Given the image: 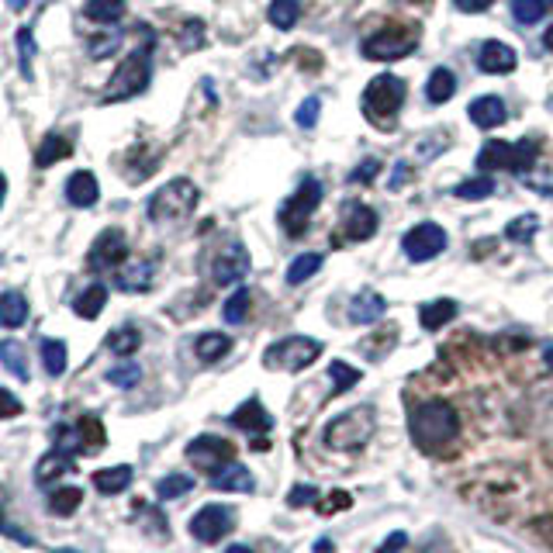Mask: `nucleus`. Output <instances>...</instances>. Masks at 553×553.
Segmentation results:
<instances>
[{
    "label": "nucleus",
    "instance_id": "4c0bfd02",
    "mask_svg": "<svg viewBox=\"0 0 553 553\" xmlns=\"http://www.w3.org/2000/svg\"><path fill=\"white\" fill-rule=\"evenodd\" d=\"M318 266H322V253H301V256L288 266V284H294V288H298V284H305Z\"/></svg>",
    "mask_w": 553,
    "mask_h": 553
},
{
    "label": "nucleus",
    "instance_id": "5fc2aeb1",
    "mask_svg": "<svg viewBox=\"0 0 553 553\" xmlns=\"http://www.w3.org/2000/svg\"><path fill=\"white\" fill-rule=\"evenodd\" d=\"M543 46H547V48L553 52V24L547 28V35H543Z\"/></svg>",
    "mask_w": 553,
    "mask_h": 553
},
{
    "label": "nucleus",
    "instance_id": "cd10ccee",
    "mask_svg": "<svg viewBox=\"0 0 553 553\" xmlns=\"http://www.w3.org/2000/svg\"><path fill=\"white\" fill-rule=\"evenodd\" d=\"M229 350H232V339L225 336V333H204V336H197V342H194L197 360H204V363L221 360Z\"/></svg>",
    "mask_w": 553,
    "mask_h": 553
},
{
    "label": "nucleus",
    "instance_id": "412c9836",
    "mask_svg": "<svg viewBox=\"0 0 553 553\" xmlns=\"http://www.w3.org/2000/svg\"><path fill=\"white\" fill-rule=\"evenodd\" d=\"M212 488L215 491H242V495H249L256 481H253V474H249V467H242V463H225L221 471H218L215 478H212Z\"/></svg>",
    "mask_w": 553,
    "mask_h": 553
},
{
    "label": "nucleus",
    "instance_id": "c03bdc74",
    "mask_svg": "<svg viewBox=\"0 0 553 553\" xmlns=\"http://www.w3.org/2000/svg\"><path fill=\"white\" fill-rule=\"evenodd\" d=\"M108 381L115 387H135L143 381V367L139 363H121V367H111L108 370Z\"/></svg>",
    "mask_w": 553,
    "mask_h": 553
},
{
    "label": "nucleus",
    "instance_id": "c85d7f7f",
    "mask_svg": "<svg viewBox=\"0 0 553 553\" xmlns=\"http://www.w3.org/2000/svg\"><path fill=\"white\" fill-rule=\"evenodd\" d=\"M0 363H4L18 381H28V377H31V370H28V353L22 350V342H14V339H4V342H0Z\"/></svg>",
    "mask_w": 553,
    "mask_h": 553
},
{
    "label": "nucleus",
    "instance_id": "58836bf2",
    "mask_svg": "<svg viewBox=\"0 0 553 553\" xmlns=\"http://www.w3.org/2000/svg\"><path fill=\"white\" fill-rule=\"evenodd\" d=\"M547 14V0H512V18L519 24H536Z\"/></svg>",
    "mask_w": 553,
    "mask_h": 553
},
{
    "label": "nucleus",
    "instance_id": "72a5a7b5",
    "mask_svg": "<svg viewBox=\"0 0 553 553\" xmlns=\"http://www.w3.org/2000/svg\"><path fill=\"white\" fill-rule=\"evenodd\" d=\"M270 24L273 28H294L298 24V18H301V0H270Z\"/></svg>",
    "mask_w": 553,
    "mask_h": 553
},
{
    "label": "nucleus",
    "instance_id": "c9c22d12",
    "mask_svg": "<svg viewBox=\"0 0 553 553\" xmlns=\"http://www.w3.org/2000/svg\"><path fill=\"white\" fill-rule=\"evenodd\" d=\"M125 14V0H87V18L97 24H115Z\"/></svg>",
    "mask_w": 553,
    "mask_h": 553
},
{
    "label": "nucleus",
    "instance_id": "473e14b6",
    "mask_svg": "<svg viewBox=\"0 0 553 553\" xmlns=\"http://www.w3.org/2000/svg\"><path fill=\"white\" fill-rule=\"evenodd\" d=\"M139 346H143V333H139L135 325H121V329H115V333L108 336V350L118 353V357H132Z\"/></svg>",
    "mask_w": 553,
    "mask_h": 553
},
{
    "label": "nucleus",
    "instance_id": "603ef678",
    "mask_svg": "<svg viewBox=\"0 0 553 553\" xmlns=\"http://www.w3.org/2000/svg\"><path fill=\"white\" fill-rule=\"evenodd\" d=\"M405 543H409V536H405V532H391L385 543H381V550L377 553H402L405 550Z\"/></svg>",
    "mask_w": 553,
    "mask_h": 553
},
{
    "label": "nucleus",
    "instance_id": "09e8293b",
    "mask_svg": "<svg viewBox=\"0 0 553 553\" xmlns=\"http://www.w3.org/2000/svg\"><path fill=\"white\" fill-rule=\"evenodd\" d=\"M315 498H318V491L308 488V484H298V488H290V505L294 508H305V505H315Z\"/></svg>",
    "mask_w": 553,
    "mask_h": 553
},
{
    "label": "nucleus",
    "instance_id": "ea45409f",
    "mask_svg": "<svg viewBox=\"0 0 553 553\" xmlns=\"http://www.w3.org/2000/svg\"><path fill=\"white\" fill-rule=\"evenodd\" d=\"M194 488V478L187 474H169L163 481L156 484V495H160V502H169V498H180V495H187Z\"/></svg>",
    "mask_w": 553,
    "mask_h": 553
},
{
    "label": "nucleus",
    "instance_id": "de8ad7c7",
    "mask_svg": "<svg viewBox=\"0 0 553 553\" xmlns=\"http://www.w3.org/2000/svg\"><path fill=\"white\" fill-rule=\"evenodd\" d=\"M18 46H22V73L24 76H31V56H35V39H31V31L22 28L18 31Z\"/></svg>",
    "mask_w": 553,
    "mask_h": 553
},
{
    "label": "nucleus",
    "instance_id": "37998d69",
    "mask_svg": "<svg viewBox=\"0 0 553 553\" xmlns=\"http://www.w3.org/2000/svg\"><path fill=\"white\" fill-rule=\"evenodd\" d=\"M491 191H495V180L491 177H474V180L457 184V197H463V201H481Z\"/></svg>",
    "mask_w": 553,
    "mask_h": 553
},
{
    "label": "nucleus",
    "instance_id": "8fccbe9b",
    "mask_svg": "<svg viewBox=\"0 0 553 553\" xmlns=\"http://www.w3.org/2000/svg\"><path fill=\"white\" fill-rule=\"evenodd\" d=\"M14 415H22V402L7 387H0V419H14Z\"/></svg>",
    "mask_w": 553,
    "mask_h": 553
},
{
    "label": "nucleus",
    "instance_id": "7c9ffc66",
    "mask_svg": "<svg viewBox=\"0 0 553 553\" xmlns=\"http://www.w3.org/2000/svg\"><path fill=\"white\" fill-rule=\"evenodd\" d=\"M70 139L66 135H46L42 139V145H39V152H35V163L46 169L52 167V163H59V160H66L70 156Z\"/></svg>",
    "mask_w": 553,
    "mask_h": 553
},
{
    "label": "nucleus",
    "instance_id": "3c124183",
    "mask_svg": "<svg viewBox=\"0 0 553 553\" xmlns=\"http://www.w3.org/2000/svg\"><path fill=\"white\" fill-rule=\"evenodd\" d=\"M377 169H381V163H377V160H363L360 167L350 173V184H360V180H374V177H377Z\"/></svg>",
    "mask_w": 553,
    "mask_h": 553
},
{
    "label": "nucleus",
    "instance_id": "c756f323",
    "mask_svg": "<svg viewBox=\"0 0 553 553\" xmlns=\"http://www.w3.org/2000/svg\"><path fill=\"white\" fill-rule=\"evenodd\" d=\"M104 305H108V288L104 284H91V288L73 301V312L80 315V318H97V315L104 312Z\"/></svg>",
    "mask_w": 553,
    "mask_h": 553
},
{
    "label": "nucleus",
    "instance_id": "6ab92c4d",
    "mask_svg": "<svg viewBox=\"0 0 553 553\" xmlns=\"http://www.w3.org/2000/svg\"><path fill=\"white\" fill-rule=\"evenodd\" d=\"M385 312H387V301L377 290H363V294H357L350 301V322H357V325H374V322L385 318Z\"/></svg>",
    "mask_w": 553,
    "mask_h": 553
},
{
    "label": "nucleus",
    "instance_id": "20e7f679",
    "mask_svg": "<svg viewBox=\"0 0 553 553\" xmlns=\"http://www.w3.org/2000/svg\"><path fill=\"white\" fill-rule=\"evenodd\" d=\"M149 56H152V46H143L135 52H128L121 59V66L115 70L111 83L104 87V100H128V97L143 94L149 87Z\"/></svg>",
    "mask_w": 553,
    "mask_h": 553
},
{
    "label": "nucleus",
    "instance_id": "052dcab7",
    "mask_svg": "<svg viewBox=\"0 0 553 553\" xmlns=\"http://www.w3.org/2000/svg\"><path fill=\"white\" fill-rule=\"evenodd\" d=\"M405 4H419V0H405Z\"/></svg>",
    "mask_w": 553,
    "mask_h": 553
},
{
    "label": "nucleus",
    "instance_id": "5701e85b",
    "mask_svg": "<svg viewBox=\"0 0 553 553\" xmlns=\"http://www.w3.org/2000/svg\"><path fill=\"white\" fill-rule=\"evenodd\" d=\"M454 315H457V301L439 298V301H429V305H422V308H419V322H422V329H426V333H439V329H443Z\"/></svg>",
    "mask_w": 553,
    "mask_h": 553
},
{
    "label": "nucleus",
    "instance_id": "423d86ee",
    "mask_svg": "<svg viewBox=\"0 0 553 553\" xmlns=\"http://www.w3.org/2000/svg\"><path fill=\"white\" fill-rule=\"evenodd\" d=\"M536 163V145L530 139L523 143H502V139H491L481 145L478 152V167L481 169H512V173H526Z\"/></svg>",
    "mask_w": 553,
    "mask_h": 553
},
{
    "label": "nucleus",
    "instance_id": "9d476101",
    "mask_svg": "<svg viewBox=\"0 0 553 553\" xmlns=\"http://www.w3.org/2000/svg\"><path fill=\"white\" fill-rule=\"evenodd\" d=\"M232 457H236L232 443L221 439V436H197V439L187 443V460L197 463L201 471H208L212 478H215L225 463H232Z\"/></svg>",
    "mask_w": 553,
    "mask_h": 553
},
{
    "label": "nucleus",
    "instance_id": "7ed1b4c3",
    "mask_svg": "<svg viewBox=\"0 0 553 553\" xmlns=\"http://www.w3.org/2000/svg\"><path fill=\"white\" fill-rule=\"evenodd\" d=\"M370 436H374V409H367V405L342 411L339 419H333V422L325 426V443H329L333 450H342V454L363 450Z\"/></svg>",
    "mask_w": 553,
    "mask_h": 553
},
{
    "label": "nucleus",
    "instance_id": "4d7b16f0",
    "mask_svg": "<svg viewBox=\"0 0 553 553\" xmlns=\"http://www.w3.org/2000/svg\"><path fill=\"white\" fill-rule=\"evenodd\" d=\"M225 553H253V550H249V547H242V543H239V547H229Z\"/></svg>",
    "mask_w": 553,
    "mask_h": 553
},
{
    "label": "nucleus",
    "instance_id": "e433bc0d",
    "mask_svg": "<svg viewBox=\"0 0 553 553\" xmlns=\"http://www.w3.org/2000/svg\"><path fill=\"white\" fill-rule=\"evenodd\" d=\"M249 305H253V290L249 288H239L236 294H229V301H225V308H221L225 322H229V325H239V322H246Z\"/></svg>",
    "mask_w": 553,
    "mask_h": 553
},
{
    "label": "nucleus",
    "instance_id": "2f4dec72",
    "mask_svg": "<svg viewBox=\"0 0 553 553\" xmlns=\"http://www.w3.org/2000/svg\"><path fill=\"white\" fill-rule=\"evenodd\" d=\"M66 342L63 339H42V363H46L48 377H63L66 374Z\"/></svg>",
    "mask_w": 553,
    "mask_h": 553
},
{
    "label": "nucleus",
    "instance_id": "f3484780",
    "mask_svg": "<svg viewBox=\"0 0 553 553\" xmlns=\"http://www.w3.org/2000/svg\"><path fill=\"white\" fill-rule=\"evenodd\" d=\"M229 422L236 426V429H242V433H270V426H273V419L266 415V409L256 402V398H249L246 405H239V409L229 415Z\"/></svg>",
    "mask_w": 553,
    "mask_h": 553
},
{
    "label": "nucleus",
    "instance_id": "864d4df0",
    "mask_svg": "<svg viewBox=\"0 0 553 553\" xmlns=\"http://www.w3.org/2000/svg\"><path fill=\"white\" fill-rule=\"evenodd\" d=\"M463 14H478V11H488L495 0H454Z\"/></svg>",
    "mask_w": 553,
    "mask_h": 553
},
{
    "label": "nucleus",
    "instance_id": "13d9d810",
    "mask_svg": "<svg viewBox=\"0 0 553 553\" xmlns=\"http://www.w3.org/2000/svg\"><path fill=\"white\" fill-rule=\"evenodd\" d=\"M547 360H550V367H553V350H550V353H547Z\"/></svg>",
    "mask_w": 553,
    "mask_h": 553
},
{
    "label": "nucleus",
    "instance_id": "f03ea898",
    "mask_svg": "<svg viewBox=\"0 0 553 553\" xmlns=\"http://www.w3.org/2000/svg\"><path fill=\"white\" fill-rule=\"evenodd\" d=\"M197 187L191 180H173L167 187L149 197V218L156 225H180L184 218H191V212L197 208Z\"/></svg>",
    "mask_w": 553,
    "mask_h": 553
},
{
    "label": "nucleus",
    "instance_id": "680f3d73",
    "mask_svg": "<svg viewBox=\"0 0 553 553\" xmlns=\"http://www.w3.org/2000/svg\"><path fill=\"white\" fill-rule=\"evenodd\" d=\"M550 4H553V0H550Z\"/></svg>",
    "mask_w": 553,
    "mask_h": 553
},
{
    "label": "nucleus",
    "instance_id": "6e6d98bb",
    "mask_svg": "<svg viewBox=\"0 0 553 553\" xmlns=\"http://www.w3.org/2000/svg\"><path fill=\"white\" fill-rule=\"evenodd\" d=\"M4 197H7V180L0 177V204H4Z\"/></svg>",
    "mask_w": 553,
    "mask_h": 553
},
{
    "label": "nucleus",
    "instance_id": "dca6fc26",
    "mask_svg": "<svg viewBox=\"0 0 553 553\" xmlns=\"http://www.w3.org/2000/svg\"><path fill=\"white\" fill-rule=\"evenodd\" d=\"M515 63H519V56H515V48L505 46V42H484L478 48V70L481 73H512L515 70Z\"/></svg>",
    "mask_w": 553,
    "mask_h": 553
},
{
    "label": "nucleus",
    "instance_id": "4468645a",
    "mask_svg": "<svg viewBox=\"0 0 553 553\" xmlns=\"http://www.w3.org/2000/svg\"><path fill=\"white\" fill-rule=\"evenodd\" d=\"M374 232H377V212L360 204V201H350L346 212H342V221H339L336 239L342 236L346 242H363L370 239Z\"/></svg>",
    "mask_w": 553,
    "mask_h": 553
},
{
    "label": "nucleus",
    "instance_id": "1a4fd4ad",
    "mask_svg": "<svg viewBox=\"0 0 553 553\" xmlns=\"http://www.w3.org/2000/svg\"><path fill=\"white\" fill-rule=\"evenodd\" d=\"M415 48V31H402V28H385L370 39H363V56L374 63H391V59H405Z\"/></svg>",
    "mask_w": 553,
    "mask_h": 553
},
{
    "label": "nucleus",
    "instance_id": "a878e982",
    "mask_svg": "<svg viewBox=\"0 0 553 553\" xmlns=\"http://www.w3.org/2000/svg\"><path fill=\"white\" fill-rule=\"evenodd\" d=\"M28 322V298L18 294V290H7V294H0V325H7V329H18Z\"/></svg>",
    "mask_w": 553,
    "mask_h": 553
},
{
    "label": "nucleus",
    "instance_id": "39448f33",
    "mask_svg": "<svg viewBox=\"0 0 553 553\" xmlns=\"http://www.w3.org/2000/svg\"><path fill=\"white\" fill-rule=\"evenodd\" d=\"M402 100H405V83L398 76H391V73H381L363 91V111L377 125H385L402 111Z\"/></svg>",
    "mask_w": 553,
    "mask_h": 553
},
{
    "label": "nucleus",
    "instance_id": "bf43d9fd",
    "mask_svg": "<svg viewBox=\"0 0 553 553\" xmlns=\"http://www.w3.org/2000/svg\"><path fill=\"white\" fill-rule=\"evenodd\" d=\"M52 553H76V550H52Z\"/></svg>",
    "mask_w": 553,
    "mask_h": 553
},
{
    "label": "nucleus",
    "instance_id": "79ce46f5",
    "mask_svg": "<svg viewBox=\"0 0 553 553\" xmlns=\"http://www.w3.org/2000/svg\"><path fill=\"white\" fill-rule=\"evenodd\" d=\"M329 377H333V385H336V391H350V387L360 385V370L357 367H350V363H329Z\"/></svg>",
    "mask_w": 553,
    "mask_h": 553
},
{
    "label": "nucleus",
    "instance_id": "6e6552de",
    "mask_svg": "<svg viewBox=\"0 0 553 553\" xmlns=\"http://www.w3.org/2000/svg\"><path fill=\"white\" fill-rule=\"evenodd\" d=\"M318 204H322V184H318V180H305V184L284 201V208H281V225H284V232L294 236V239H301V236L308 232V221H312Z\"/></svg>",
    "mask_w": 553,
    "mask_h": 553
},
{
    "label": "nucleus",
    "instance_id": "bb28decb",
    "mask_svg": "<svg viewBox=\"0 0 553 553\" xmlns=\"http://www.w3.org/2000/svg\"><path fill=\"white\" fill-rule=\"evenodd\" d=\"M457 91V76L446 70V66H436L429 73V83H426V100L429 104H446Z\"/></svg>",
    "mask_w": 553,
    "mask_h": 553
},
{
    "label": "nucleus",
    "instance_id": "ddd939ff",
    "mask_svg": "<svg viewBox=\"0 0 553 553\" xmlns=\"http://www.w3.org/2000/svg\"><path fill=\"white\" fill-rule=\"evenodd\" d=\"M125 256H128V242L121 236L118 229H108V232H100L91 246V253H87V264L91 270H118L125 264Z\"/></svg>",
    "mask_w": 553,
    "mask_h": 553
},
{
    "label": "nucleus",
    "instance_id": "0eeeda50",
    "mask_svg": "<svg viewBox=\"0 0 553 553\" xmlns=\"http://www.w3.org/2000/svg\"><path fill=\"white\" fill-rule=\"evenodd\" d=\"M318 357H322V342H318V339L288 336L266 350L264 363L270 367V370H290V374H298V370L312 367Z\"/></svg>",
    "mask_w": 553,
    "mask_h": 553
},
{
    "label": "nucleus",
    "instance_id": "a211bd4d",
    "mask_svg": "<svg viewBox=\"0 0 553 553\" xmlns=\"http://www.w3.org/2000/svg\"><path fill=\"white\" fill-rule=\"evenodd\" d=\"M100 197V187H97V177L91 169H76L70 180H66V201L73 208H91Z\"/></svg>",
    "mask_w": 553,
    "mask_h": 553
},
{
    "label": "nucleus",
    "instance_id": "a18cd8bd",
    "mask_svg": "<svg viewBox=\"0 0 553 553\" xmlns=\"http://www.w3.org/2000/svg\"><path fill=\"white\" fill-rule=\"evenodd\" d=\"M76 429H80V439L87 443V450H100V446H104V426L97 422L94 415H87Z\"/></svg>",
    "mask_w": 553,
    "mask_h": 553
},
{
    "label": "nucleus",
    "instance_id": "f257e3e1",
    "mask_svg": "<svg viewBox=\"0 0 553 553\" xmlns=\"http://www.w3.org/2000/svg\"><path fill=\"white\" fill-rule=\"evenodd\" d=\"M409 429L419 450L439 454V450H446L460 433L457 409H454L450 402H439V398H436V402H422L419 409L411 411Z\"/></svg>",
    "mask_w": 553,
    "mask_h": 553
},
{
    "label": "nucleus",
    "instance_id": "393cba45",
    "mask_svg": "<svg viewBox=\"0 0 553 553\" xmlns=\"http://www.w3.org/2000/svg\"><path fill=\"white\" fill-rule=\"evenodd\" d=\"M128 484H132V467H128V463L104 467V471H97L94 474V488L100 495H121Z\"/></svg>",
    "mask_w": 553,
    "mask_h": 553
},
{
    "label": "nucleus",
    "instance_id": "2eb2a0df",
    "mask_svg": "<svg viewBox=\"0 0 553 553\" xmlns=\"http://www.w3.org/2000/svg\"><path fill=\"white\" fill-rule=\"evenodd\" d=\"M249 273V253H246V246L242 242H229L221 253H218L215 260V270H212V277H215V284H236Z\"/></svg>",
    "mask_w": 553,
    "mask_h": 553
},
{
    "label": "nucleus",
    "instance_id": "aec40b11",
    "mask_svg": "<svg viewBox=\"0 0 553 553\" xmlns=\"http://www.w3.org/2000/svg\"><path fill=\"white\" fill-rule=\"evenodd\" d=\"M467 115H471V121L478 125V128H498L502 121H505V100L495 94L488 97H478V100H471V108H467Z\"/></svg>",
    "mask_w": 553,
    "mask_h": 553
},
{
    "label": "nucleus",
    "instance_id": "b1692460",
    "mask_svg": "<svg viewBox=\"0 0 553 553\" xmlns=\"http://www.w3.org/2000/svg\"><path fill=\"white\" fill-rule=\"evenodd\" d=\"M115 284H118L121 290H145L149 284H152V264H125L115 270Z\"/></svg>",
    "mask_w": 553,
    "mask_h": 553
},
{
    "label": "nucleus",
    "instance_id": "a19ab883",
    "mask_svg": "<svg viewBox=\"0 0 553 553\" xmlns=\"http://www.w3.org/2000/svg\"><path fill=\"white\" fill-rule=\"evenodd\" d=\"M536 229H540V218H536V215H523V218H515V221H508V225H505V239L530 242L532 236H536Z\"/></svg>",
    "mask_w": 553,
    "mask_h": 553
},
{
    "label": "nucleus",
    "instance_id": "f704fd0d",
    "mask_svg": "<svg viewBox=\"0 0 553 553\" xmlns=\"http://www.w3.org/2000/svg\"><path fill=\"white\" fill-rule=\"evenodd\" d=\"M80 502H83V491L80 488H56L48 495V512L52 515H73L80 508Z\"/></svg>",
    "mask_w": 553,
    "mask_h": 553
},
{
    "label": "nucleus",
    "instance_id": "9b49d317",
    "mask_svg": "<svg viewBox=\"0 0 553 553\" xmlns=\"http://www.w3.org/2000/svg\"><path fill=\"white\" fill-rule=\"evenodd\" d=\"M402 249H405L409 260L426 264V260H433V256H439V253L446 249V232H443L436 221H422V225H415V229L405 232Z\"/></svg>",
    "mask_w": 553,
    "mask_h": 553
},
{
    "label": "nucleus",
    "instance_id": "f8f14e48",
    "mask_svg": "<svg viewBox=\"0 0 553 553\" xmlns=\"http://www.w3.org/2000/svg\"><path fill=\"white\" fill-rule=\"evenodd\" d=\"M236 526V512L225 505H204L197 515L191 519V536L201 543H218L225 540Z\"/></svg>",
    "mask_w": 553,
    "mask_h": 553
},
{
    "label": "nucleus",
    "instance_id": "49530a36",
    "mask_svg": "<svg viewBox=\"0 0 553 553\" xmlns=\"http://www.w3.org/2000/svg\"><path fill=\"white\" fill-rule=\"evenodd\" d=\"M318 115H322V100H318V97H308V100H305V104L298 108L294 121H298V128H315Z\"/></svg>",
    "mask_w": 553,
    "mask_h": 553
},
{
    "label": "nucleus",
    "instance_id": "4be33fe9",
    "mask_svg": "<svg viewBox=\"0 0 553 553\" xmlns=\"http://www.w3.org/2000/svg\"><path fill=\"white\" fill-rule=\"evenodd\" d=\"M76 471V463H73V454H66V450H48L46 457L35 463V481L39 484H48L56 481V478H63V474H73Z\"/></svg>",
    "mask_w": 553,
    "mask_h": 553
}]
</instances>
